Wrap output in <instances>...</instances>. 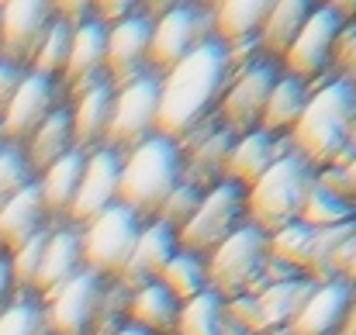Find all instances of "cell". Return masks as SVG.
<instances>
[{"label": "cell", "mask_w": 356, "mask_h": 335, "mask_svg": "<svg viewBox=\"0 0 356 335\" xmlns=\"http://www.w3.org/2000/svg\"><path fill=\"white\" fill-rule=\"evenodd\" d=\"M346 21L329 7V3H318L312 7V14L305 17L298 38L291 42V49L284 52L280 59V70L301 83H315L329 66H332V52H336V42L343 35Z\"/></svg>", "instance_id": "8fae6325"}, {"label": "cell", "mask_w": 356, "mask_h": 335, "mask_svg": "<svg viewBox=\"0 0 356 335\" xmlns=\"http://www.w3.org/2000/svg\"><path fill=\"white\" fill-rule=\"evenodd\" d=\"M332 277H343L346 284L356 287V231L339 245V252L332 256Z\"/></svg>", "instance_id": "60d3db41"}, {"label": "cell", "mask_w": 356, "mask_h": 335, "mask_svg": "<svg viewBox=\"0 0 356 335\" xmlns=\"http://www.w3.org/2000/svg\"><path fill=\"white\" fill-rule=\"evenodd\" d=\"M266 10H270V0H218V3H208L211 38H218L222 45L256 38Z\"/></svg>", "instance_id": "484cf974"}, {"label": "cell", "mask_w": 356, "mask_h": 335, "mask_svg": "<svg viewBox=\"0 0 356 335\" xmlns=\"http://www.w3.org/2000/svg\"><path fill=\"white\" fill-rule=\"evenodd\" d=\"M28 70H21V66H10V63H3L0 59V114L7 108V101L14 97V90H17V83H21V76H24Z\"/></svg>", "instance_id": "b9f144b4"}, {"label": "cell", "mask_w": 356, "mask_h": 335, "mask_svg": "<svg viewBox=\"0 0 356 335\" xmlns=\"http://www.w3.org/2000/svg\"><path fill=\"white\" fill-rule=\"evenodd\" d=\"M0 335H49L42 301L31 291H17L14 301L0 311Z\"/></svg>", "instance_id": "e575fe53"}, {"label": "cell", "mask_w": 356, "mask_h": 335, "mask_svg": "<svg viewBox=\"0 0 356 335\" xmlns=\"http://www.w3.org/2000/svg\"><path fill=\"white\" fill-rule=\"evenodd\" d=\"M3 145H7V142H3V131H0V152H3Z\"/></svg>", "instance_id": "c3c4849f"}, {"label": "cell", "mask_w": 356, "mask_h": 335, "mask_svg": "<svg viewBox=\"0 0 356 335\" xmlns=\"http://www.w3.org/2000/svg\"><path fill=\"white\" fill-rule=\"evenodd\" d=\"M177 249H180V245H177V231H173L170 224L156 222V218L145 222L142 231H138V238H135V249H131L124 270H121L118 284L128 287V291H135V287L156 280Z\"/></svg>", "instance_id": "ffe728a7"}, {"label": "cell", "mask_w": 356, "mask_h": 335, "mask_svg": "<svg viewBox=\"0 0 356 335\" xmlns=\"http://www.w3.org/2000/svg\"><path fill=\"white\" fill-rule=\"evenodd\" d=\"M332 66H336V80H346L356 87V21L343 28L332 52Z\"/></svg>", "instance_id": "f35d334b"}, {"label": "cell", "mask_w": 356, "mask_h": 335, "mask_svg": "<svg viewBox=\"0 0 356 335\" xmlns=\"http://www.w3.org/2000/svg\"><path fill=\"white\" fill-rule=\"evenodd\" d=\"M298 222L322 231V228H336V224L356 222V204L350 197H343L339 190L325 187L318 177L312 180L305 201H301V211H298Z\"/></svg>", "instance_id": "f546056e"}, {"label": "cell", "mask_w": 356, "mask_h": 335, "mask_svg": "<svg viewBox=\"0 0 356 335\" xmlns=\"http://www.w3.org/2000/svg\"><path fill=\"white\" fill-rule=\"evenodd\" d=\"M73 149L76 145H73V124H70V108L66 104H59L56 111L28 135V142L21 145V152H24V159H28V166H31L35 177L45 166H52L56 159H63L66 152H73Z\"/></svg>", "instance_id": "83f0119b"}, {"label": "cell", "mask_w": 356, "mask_h": 335, "mask_svg": "<svg viewBox=\"0 0 356 335\" xmlns=\"http://www.w3.org/2000/svg\"><path fill=\"white\" fill-rule=\"evenodd\" d=\"M177 311H180V301L159 280H149V284L128 291L124 325H131V329H138L145 335H173Z\"/></svg>", "instance_id": "603a6c76"}, {"label": "cell", "mask_w": 356, "mask_h": 335, "mask_svg": "<svg viewBox=\"0 0 356 335\" xmlns=\"http://www.w3.org/2000/svg\"><path fill=\"white\" fill-rule=\"evenodd\" d=\"M142 218L135 211H128L124 204H111L108 211H101L97 218H90L80 228V256H83V270H90L101 280H118L135 238L142 231Z\"/></svg>", "instance_id": "8992f818"}, {"label": "cell", "mask_w": 356, "mask_h": 335, "mask_svg": "<svg viewBox=\"0 0 356 335\" xmlns=\"http://www.w3.org/2000/svg\"><path fill=\"white\" fill-rule=\"evenodd\" d=\"M118 170H121V156L115 149H108V145L90 149L87 159H83L80 187H76V197L70 204L66 222L87 224L101 211H108L111 204H118Z\"/></svg>", "instance_id": "9a60e30c"}, {"label": "cell", "mask_w": 356, "mask_h": 335, "mask_svg": "<svg viewBox=\"0 0 356 335\" xmlns=\"http://www.w3.org/2000/svg\"><path fill=\"white\" fill-rule=\"evenodd\" d=\"M287 152V138H273V135H266V131H245V135H238L236 142H232V149H229V156H225V166H222V180H229V183H236V187H249V183H256L266 170H270V163L277 159V156H284Z\"/></svg>", "instance_id": "7402d4cb"}, {"label": "cell", "mask_w": 356, "mask_h": 335, "mask_svg": "<svg viewBox=\"0 0 356 335\" xmlns=\"http://www.w3.org/2000/svg\"><path fill=\"white\" fill-rule=\"evenodd\" d=\"M149 35H152V21L135 10L124 21L108 28V42H104V73L108 80L118 87L124 80L145 73V59H149Z\"/></svg>", "instance_id": "2e32d148"}, {"label": "cell", "mask_w": 356, "mask_h": 335, "mask_svg": "<svg viewBox=\"0 0 356 335\" xmlns=\"http://www.w3.org/2000/svg\"><path fill=\"white\" fill-rule=\"evenodd\" d=\"M104 42H108V28L101 21H94V14L73 28V42H70V56L59 76V87H66V94H76L80 87L108 76L104 73Z\"/></svg>", "instance_id": "44dd1931"}, {"label": "cell", "mask_w": 356, "mask_h": 335, "mask_svg": "<svg viewBox=\"0 0 356 335\" xmlns=\"http://www.w3.org/2000/svg\"><path fill=\"white\" fill-rule=\"evenodd\" d=\"M238 224H245V190L218 180L201 194L194 215L177 228V245L194 256H208L222 238H229Z\"/></svg>", "instance_id": "52a82bcc"}, {"label": "cell", "mask_w": 356, "mask_h": 335, "mask_svg": "<svg viewBox=\"0 0 356 335\" xmlns=\"http://www.w3.org/2000/svg\"><path fill=\"white\" fill-rule=\"evenodd\" d=\"M63 104L59 97V80H45V76H35V73H24L14 97L7 101V108L0 114V131H3V142L7 145H24L28 135Z\"/></svg>", "instance_id": "5bb4252c"}, {"label": "cell", "mask_w": 356, "mask_h": 335, "mask_svg": "<svg viewBox=\"0 0 356 335\" xmlns=\"http://www.w3.org/2000/svg\"><path fill=\"white\" fill-rule=\"evenodd\" d=\"M266 235L252 224H238L229 238H222L208 256H204V270H208V291H215L222 301H232L242 294H256L259 291V277H263V263H266Z\"/></svg>", "instance_id": "5b68a950"}, {"label": "cell", "mask_w": 356, "mask_h": 335, "mask_svg": "<svg viewBox=\"0 0 356 335\" xmlns=\"http://www.w3.org/2000/svg\"><path fill=\"white\" fill-rule=\"evenodd\" d=\"M350 152L356 156V114H353V124H350Z\"/></svg>", "instance_id": "bcb514c9"}, {"label": "cell", "mask_w": 356, "mask_h": 335, "mask_svg": "<svg viewBox=\"0 0 356 335\" xmlns=\"http://www.w3.org/2000/svg\"><path fill=\"white\" fill-rule=\"evenodd\" d=\"M156 108H159V76L156 73H138L115 87L111 117L104 131V145L124 156L149 135H156Z\"/></svg>", "instance_id": "ba28073f"}, {"label": "cell", "mask_w": 356, "mask_h": 335, "mask_svg": "<svg viewBox=\"0 0 356 335\" xmlns=\"http://www.w3.org/2000/svg\"><path fill=\"white\" fill-rule=\"evenodd\" d=\"M232 80L229 52L218 38H204L194 52H187L173 70L159 76V108H156V135L170 142H184L208 114L218 111V101Z\"/></svg>", "instance_id": "6da1fadb"}, {"label": "cell", "mask_w": 356, "mask_h": 335, "mask_svg": "<svg viewBox=\"0 0 356 335\" xmlns=\"http://www.w3.org/2000/svg\"><path fill=\"white\" fill-rule=\"evenodd\" d=\"M180 304L197 297L201 291H208V270H204V256H194V252H184L177 249L170 256V263L163 266V273L156 277Z\"/></svg>", "instance_id": "1f68e13d"}, {"label": "cell", "mask_w": 356, "mask_h": 335, "mask_svg": "<svg viewBox=\"0 0 356 335\" xmlns=\"http://www.w3.org/2000/svg\"><path fill=\"white\" fill-rule=\"evenodd\" d=\"M184 177V152L177 142L163 135H149L135 149L121 156L118 170V204L135 211L142 222H152L166 194Z\"/></svg>", "instance_id": "3957f363"}, {"label": "cell", "mask_w": 356, "mask_h": 335, "mask_svg": "<svg viewBox=\"0 0 356 335\" xmlns=\"http://www.w3.org/2000/svg\"><path fill=\"white\" fill-rule=\"evenodd\" d=\"M312 242H315V228H308V224H301V222H291V224H284V228H277L273 235H266V252L277 263H284V266H291L294 273L305 277L308 256H312Z\"/></svg>", "instance_id": "836d02e7"}, {"label": "cell", "mask_w": 356, "mask_h": 335, "mask_svg": "<svg viewBox=\"0 0 356 335\" xmlns=\"http://www.w3.org/2000/svg\"><path fill=\"white\" fill-rule=\"evenodd\" d=\"M101 277H94L90 270H80L73 280H66L59 291H52L42 301L45 311V332L49 335H90L94 318H97V304L104 294Z\"/></svg>", "instance_id": "7c38bea8"}, {"label": "cell", "mask_w": 356, "mask_h": 335, "mask_svg": "<svg viewBox=\"0 0 356 335\" xmlns=\"http://www.w3.org/2000/svg\"><path fill=\"white\" fill-rule=\"evenodd\" d=\"M115 335H145V332H138V329H131V325H124L121 332H115Z\"/></svg>", "instance_id": "7dc6e473"}, {"label": "cell", "mask_w": 356, "mask_h": 335, "mask_svg": "<svg viewBox=\"0 0 356 335\" xmlns=\"http://www.w3.org/2000/svg\"><path fill=\"white\" fill-rule=\"evenodd\" d=\"M14 294H17V287H14V280H10V270H7V259L0 256V311L14 301Z\"/></svg>", "instance_id": "7bdbcfd3"}, {"label": "cell", "mask_w": 356, "mask_h": 335, "mask_svg": "<svg viewBox=\"0 0 356 335\" xmlns=\"http://www.w3.org/2000/svg\"><path fill=\"white\" fill-rule=\"evenodd\" d=\"M308 94H312L308 83H301V80H294L280 70V76H277L270 97H266V108L259 114V131H266L273 138H287L291 128L298 124L301 111H305V104H308Z\"/></svg>", "instance_id": "f1b7e54d"}, {"label": "cell", "mask_w": 356, "mask_h": 335, "mask_svg": "<svg viewBox=\"0 0 356 335\" xmlns=\"http://www.w3.org/2000/svg\"><path fill=\"white\" fill-rule=\"evenodd\" d=\"M83 159H87V152L73 149V152H66L63 159H56L52 166H45L35 177V187H38V197H42V208H45L49 222H66L70 204H73L76 187H80Z\"/></svg>", "instance_id": "cb8c5ba5"}, {"label": "cell", "mask_w": 356, "mask_h": 335, "mask_svg": "<svg viewBox=\"0 0 356 335\" xmlns=\"http://www.w3.org/2000/svg\"><path fill=\"white\" fill-rule=\"evenodd\" d=\"M350 301H353V284H346L343 277L315 284L284 335H336L350 311Z\"/></svg>", "instance_id": "e0dca14e"}, {"label": "cell", "mask_w": 356, "mask_h": 335, "mask_svg": "<svg viewBox=\"0 0 356 335\" xmlns=\"http://www.w3.org/2000/svg\"><path fill=\"white\" fill-rule=\"evenodd\" d=\"M312 14V3L305 0H270V10L259 24V35H256V45L266 59L280 63L284 52L291 49V42L298 38L305 17Z\"/></svg>", "instance_id": "4316f807"}, {"label": "cell", "mask_w": 356, "mask_h": 335, "mask_svg": "<svg viewBox=\"0 0 356 335\" xmlns=\"http://www.w3.org/2000/svg\"><path fill=\"white\" fill-rule=\"evenodd\" d=\"M138 7L131 3V0H97V3H90V14H94V21H101L104 28H111V24H118L124 21L128 14H135Z\"/></svg>", "instance_id": "ab89813d"}, {"label": "cell", "mask_w": 356, "mask_h": 335, "mask_svg": "<svg viewBox=\"0 0 356 335\" xmlns=\"http://www.w3.org/2000/svg\"><path fill=\"white\" fill-rule=\"evenodd\" d=\"M204 38H211V21H208V7L201 3H170L156 21H152V35H149V73L163 76L166 70H173L187 52H194Z\"/></svg>", "instance_id": "9c48e42d"}, {"label": "cell", "mask_w": 356, "mask_h": 335, "mask_svg": "<svg viewBox=\"0 0 356 335\" xmlns=\"http://www.w3.org/2000/svg\"><path fill=\"white\" fill-rule=\"evenodd\" d=\"M201 187H194V183H187V180H180L170 194H166V201L159 204V211H156V222L170 224L173 231L180 228V224L187 222L191 215H194V208L201 204Z\"/></svg>", "instance_id": "74e56055"}, {"label": "cell", "mask_w": 356, "mask_h": 335, "mask_svg": "<svg viewBox=\"0 0 356 335\" xmlns=\"http://www.w3.org/2000/svg\"><path fill=\"white\" fill-rule=\"evenodd\" d=\"M70 42H73V24H66L63 17H52V24L45 28V35L28 63V73L45 76V80H59L66 56H70Z\"/></svg>", "instance_id": "d6a6232c"}, {"label": "cell", "mask_w": 356, "mask_h": 335, "mask_svg": "<svg viewBox=\"0 0 356 335\" xmlns=\"http://www.w3.org/2000/svg\"><path fill=\"white\" fill-rule=\"evenodd\" d=\"M28 183H35V173H31L24 152L17 145H3V152H0V208Z\"/></svg>", "instance_id": "8d00e7d4"}, {"label": "cell", "mask_w": 356, "mask_h": 335, "mask_svg": "<svg viewBox=\"0 0 356 335\" xmlns=\"http://www.w3.org/2000/svg\"><path fill=\"white\" fill-rule=\"evenodd\" d=\"M111 101H115V83L108 76L80 87L76 94H70V124H73V145L80 152H90L97 145H104V131H108V117H111Z\"/></svg>", "instance_id": "d6986e66"}, {"label": "cell", "mask_w": 356, "mask_h": 335, "mask_svg": "<svg viewBox=\"0 0 356 335\" xmlns=\"http://www.w3.org/2000/svg\"><path fill=\"white\" fill-rule=\"evenodd\" d=\"M83 270V256H80V228L70 222H56L49 228L45 238V252L38 263V273L31 280V294L38 301H45L52 291H59L66 280H73Z\"/></svg>", "instance_id": "ac0fdd59"}, {"label": "cell", "mask_w": 356, "mask_h": 335, "mask_svg": "<svg viewBox=\"0 0 356 335\" xmlns=\"http://www.w3.org/2000/svg\"><path fill=\"white\" fill-rule=\"evenodd\" d=\"M52 224H45L42 231H35L31 238H24L17 249H10V252L3 256V259H7V270H10V280H14L17 291H31V280H35V273H38V263H42L45 238H49V228H52Z\"/></svg>", "instance_id": "d590c367"}, {"label": "cell", "mask_w": 356, "mask_h": 335, "mask_svg": "<svg viewBox=\"0 0 356 335\" xmlns=\"http://www.w3.org/2000/svg\"><path fill=\"white\" fill-rule=\"evenodd\" d=\"M315 180V170L294 156L291 149L270 163V170L245 187V222L259 228L263 235H273L277 228L298 222L301 201Z\"/></svg>", "instance_id": "277c9868"}, {"label": "cell", "mask_w": 356, "mask_h": 335, "mask_svg": "<svg viewBox=\"0 0 356 335\" xmlns=\"http://www.w3.org/2000/svg\"><path fill=\"white\" fill-rule=\"evenodd\" d=\"M56 10L45 0H3L0 3V59L28 70Z\"/></svg>", "instance_id": "4fadbf2b"}, {"label": "cell", "mask_w": 356, "mask_h": 335, "mask_svg": "<svg viewBox=\"0 0 356 335\" xmlns=\"http://www.w3.org/2000/svg\"><path fill=\"white\" fill-rule=\"evenodd\" d=\"M356 114V87L346 80H329L315 94L287 135V149L301 156L312 170H343L350 152V124Z\"/></svg>", "instance_id": "7a4b0ae2"}, {"label": "cell", "mask_w": 356, "mask_h": 335, "mask_svg": "<svg viewBox=\"0 0 356 335\" xmlns=\"http://www.w3.org/2000/svg\"><path fill=\"white\" fill-rule=\"evenodd\" d=\"M336 335H356V287H353L350 311H346V318H343V325H339V332H336Z\"/></svg>", "instance_id": "f6af8a7d"}, {"label": "cell", "mask_w": 356, "mask_h": 335, "mask_svg": "<svg viewBox=\"0 0 356 335\" xmlns=\"http://www.w3.org/2000/svg\"><path fill=\"white\" fill-rule=\"evenodd\" d=\"M49 222L45 208H42V197H38V187L28 183L24 190H17L3 208H0V256H7L10 249H17L24 238H31L35 231H42Z\"/></svg>", "instance_id": "d4e9b609"}, {"label": "cell", "mask_w": 356, "mask_h": 335, "mask_svg": "<svg viewBox=\"0 0 356 335\" xmlns=\"http://www.w3.org/2000/svg\"><path fill=\"white\" fill-rule=\"evenodd\" d=\"M277 76H280V63H273L266 56H259L249 66L236 70L225 94H222V101H218V111H215L218 124L225 131H232L236 138L245 135V131H256L259 114L266 108V97H270Z\"/></svg>", "instance_id": "30bf717a"}, {"label": "cell", "mask_w": 356, "mask_h": 335, "mask_svg": "<svg viewBox=\"0 0 356 335\" xmlns=\"http://www.w3.org/2000/svg\"><path fill=\"white\" fill-rule=\"evenodd\" d=\"M225 332H229L225 301L215 291H201L197 297L180 304L173 335H225Z\"/></svg>", "instance_id": "4dcf8cb0"}, {"label": "cell", "mask_w": 356, "mask_h": 335, "mask_svg": "<svg viewBox=\"0 0 356 335\" xmlns=\"http://www.w3.org/2000/svg\"><path fill=\"white\" fill-rule=\"evenodd\" d=\"M339 173H343V183H346V194H350V201L356 204V156L350 159V163H346V166H343V170H339Z\"/></svg>", "instance_id": "ee69618b"}]
</instances>
